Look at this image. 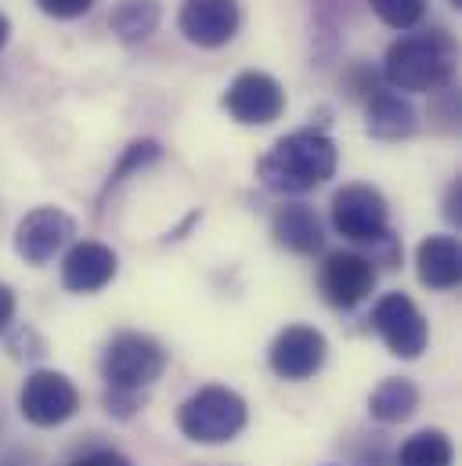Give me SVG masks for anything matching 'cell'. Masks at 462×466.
I'll return each mask as SVG.
<instances>
[{
  "label": "cell",
  "instance_id": "obj_11",
  "mask_svg": "<svg viewBox=\"0 0 462 466\" xmlns=\"http://www.w3.org/2000/svg\"><path fill=\"white\" fill-rule=\"evenodd\" d=\"M73 235H76V221H73L65 210H58V207H36V210H29V214L18 221V228H15V253H18L25 264L40 268V264L55 260V253H58Z\"/></svg>",
  "mask_w": 462,
  "mask_h": 466
},
{
  "label": "cell",
  "instance_id": "obj_21",
  "mask_svg": "<svg viewBox=\"0 0 462 466\" xmlns=\"http://www.w3.org/2000/svg\"><path fill=\"white\" fill-rule=\"evenodd\" d=\"M156 159H159V145H156V141H148V137H145V141H134V145L123 152L119 167H116L113 174H109V185H105V192H109V188H116L119 181H126L134 170H145V167H148V163H156Z\"/></svg>",
  "mask_w": 462,
  "mask_h": 466
},
{
  "label": "cell",
  "instance_id": "obj_28",
  "mask_svg": "<svg viewBox=\"0 0 462 466\" xmlns=\"http://www.w3.org/2000/svg\"><path fill=\"white\" fill-rule=\"evenodd\" d=\"M462 181H452V188H448V203H445V214H448V221L452 225H459L462 218Z\"/></svg>",
  "mask_w": 462,
  "mask_h": 466
},
{
  "label": "cell",
  "instance_id": "obj_4",
  "mask_svg": "<svg viewBox=\"0 0 462 466\" xmlns=\"http://www.w3.org/2000/svg\"><path fill=\"white\" fill-rule=\"evenodd\" d=\"M170 350L148 333H119L102 354V376L109 390L145 394L166 369Z\"/></svg>",
  "mask_w": 462,
  "mask_h": 466
},
{
  "label": "cell",
  "instance_id": "obj_13",
  "mask_svg": "<svg viewBox=\"0 0 462 466\" xmlns=\"http://www.w3.org/2000/svg\"><path fill=\"white\" fill-rule=\"evenodd\" d=\"M119 271V257L105 242H76L62 260V286L69 293H98L105 289Z\"/></svg>",
  "mask_w": 462,
  "mask_h": 466
},
{
  "label": "cell",
  "instance_id": "obj_1",
  "mask_svg": "<svg viewBox=\"0 0 462 466\" xmlns=\"http://www.w3.org/2000/svg\"><path fill=\"white\" fill-rule=\"evenodd\" d=\"M333 174H336V141L315 127L278 137L267 148V156L256 163V177L264 181V188L278 196H304L326 185Z\"/></svg>",
  "mask_w": 462,
  "mask_h": 466
},
{
  "label": "cell",
  "instance_id": "obj_19",
  "mask_svg": "<svg viewBox=\"0 0 462 466\" xmlns=\"http://www.w3.org/2000/svg\"><path fill=\"white\" fill-rule=\"evenodd\" d=\"M452 460L456 449L445 431H419L397 452V466H452Z\"/></svg>",
  "mask_w": 462,
  "mask_h": 466
},
{
  "label": "cell",
  "instance_id": "obj_30",
  "mask_svg": "<svg viewBox=\"0 0 462 466\" xmlns=\"http://www.w3.org/2000/svg\"><path fill=\"white\" fill-rule=\"evenodd\" d=\"M448 4H452V7H462V0H448Z\"/></svg>",
  "mask_w": 462,
  "mask_h": 466
},
{
  "label": "cell",
  "instance_id": "obj_14",
  "mask_svg": "<svg viewBox=\"0 0 462 466\" xmlns=\"http://www.w3.org/2000/svg\"><path fill=\"white\" fill-rule=\"evenodd\" d=\"M271 235H275L278 246H286L296 257H315L326 246L322 218L307 203H286V207H278L275 218H271Z\"/></svg>",
  "mask_w": 462,
  "mask_h": 466
},
{
  "label": "cell",
  "instance_id": "obj_22",
  "mask_svg": "<svg viewBox=\"0 0 462 466\" xmlns=\"http://www.w3.org/2000/svg\"><path fill=\"white\" fill-rule=\"evenodd\" d=\"M344 87L350 91V98H361V102H368L376 91H383V80H379V73H376V69H368L365 62H354V66L346 69Z\"/></svg>",
  "mask_w": 462,
  "mask_h": 466
},
{
  "label": "cell",
  "instance_id": "obj_15",
  "mask_svg": "<svg viewBox=\"0 0 462 466\" xmlns=\"http://www.w3.org/2000/svg\"><path fill=\"white\" fill-rule=\"evenodd\" d=\"M365 127L379 141H401L419 130V113L405 95L383 87L365 102Z\"/></svg>",
  "mask_w": 462,
  "mask_h": 466
},
{
  "label": "cell",
  "instance_id": "obj_26",
  "mask_svg": "<svg viewBox=\"0 0 462 466\" xmlns=\"http://www.w3.org/2000/svg\"><path fill=\"white\" fill-rule=\"evenodd\" d=\"M69 466H134L126 456H119L113 449H95V452H87V456H80V460H73Z\"/></svg>",
  "mask_w": 462,
  "mask_h": 466
},
{
  "label": "cell",
  "instance_id": "obj_6",
  "mask_svg": "<svg viewBox=\"0 0 462 466\" xmlns=\"http://www.w3.org/2000/svg\"><path fill=\"white\" fill-rule=\"evenodd\" d=\"M372 329L397 358H419L430 344V326L408 293H383L372 308Z\"/></svg>",
  "mask_w": 462,
  "mask_h": 466
},
{
  "label": "cell",
  "instance_id": "obj_20",
  "mask_svg": "<svg viewBox=\"0 0 462 466\" xmlns=\"http://www.w3.org/2000/svg\"><path fill=\"white\" fill-rule=\"evenodd\" d=\"M368 4H372V11H376L379 22H387L390 29H401L405 33V29H416L423 22L430 0H368Z\"/></svg>",
  "mask_w": 462,
  "mask_h": 466
},
{
  "label": "cell",
  "instance_id": "obj_29",
  "mask_svg": "<svg viewBox=\"0 0 462 466\" xmlns=\"http://www.w3.org/2000/svg\"><path fill=\"white\" fill-rule=\"evenodd\" d=\"M7 36H11V22H7L4 15H0V47L7 44Z\"/></svg>",
  "mask_w": 462,
  "mask_h": 466
},
{
  "label": "cell",
  "instance_id": "obj_9",
  "mask_svg": "<svg viewBox=\"0 0 462 466\" xmlns=\"http://www.w3.org/2000/svg\"><path fill=\"white\" fill-rule=\"evenodd\" d=\"M329 354V340L315 326H286L267 350V365L278 380H311Z\"/></svg>",
  "mask_w": 462,
  "mask_h": 466
},
{
  "label": "cell",
  "instance_id": "obj_3",
  "mask_svg": "<svg viewBox=\"0 0 462 466\" xmlns=\"http://www.w3.org/2000/svg\"><path fill=\"white\" fill-rule=\"evenodd\" d=\"M246 420H249L246 398L235 394L231 387H217V383L196 390L177 409V427L196 445H225V441L242 434Z\"/></svg>",
  "mask_w": 462,
  "mask_h": 466
},
{
  "label": "cell",
  "instance_id": "obj_5",
  "mask_svg": "<svg viewBox=\"0 0 462 466\" xmlns=\"http://www.w3.org/2000/svg\"><path fill=\"white\" fill-rule=\"evenodd\" d=\"M333 228L350 242H383L390 235V207L372 185H344L333 196Z\"/></svg>",
  "mask_w": 462,
  "mask_h": 466
},
{
  "label": "cell",
  "instance_id": "obj_2",
  "mask_svg": "<svg viewBox=\"0 0 462 466\" xmlns=\"http://www.w3.org/2000/svg\"><path fill=\"white\" fill-rule=\"evenodd\" d=\"M456 69V40L445 29H423L397 36L383 58V80L390 91L430 95L452 80Z\"/></svg>",
  "mask_w": 462,
  "mask_h": 466
},
{
  "label": "cell",
  "instance_id": "obj_18",
  "mask_svg": "<svg viewBox=\"0 0 462 466\" xmlns=\"http://www.w3.org/2000/svg\"><path fill=\"white\" fill-rule=\"evenodd\" d=\"M159 18H163L159 0H119L109 15V25L123 44H141L156 33Z\"/></svg>",
  "mask_w": 462,
  "mask_h": 466
},
{
  "label": "cell",
  "instance_id": "obj_7",
  "mask_svg": "<svg viewBox=\"0 0 462 466\" xmlns=\"http://www.w3.org/2000/svg\"><path fill=\"white\" fill-rule=\"evenodd\" d=\"M18 409L33 427H62L80 412V390L65 372L55 369H40L33 376H25L22 394H18Z\"/></svg>",
  "mask_w": 462,
  "mask_h": 466
},
{
  "label": "cell",
  "instance_id": "obj_23",
  "mask_svg": "<svg viewBox=\"0 0 462 466\" xmlns=\"http://www.w3.org/2000/svg\"><path fill=\"white\" fill-rule=\"evenodd\" d=\"M36 4L51 18H80V15H87L95 7V0H36Z\"/></svg>",
  "mask_w": 462,
  "mask_h": 466
},
{
  "label": "cell",
  "instance_id": "obj_17",
  "mask_svg": "<svg viewBox=\"0 0 462 466\" xmlns=\"http://www.w3.org/2000/svg\"><path fill=\"white\" fill-rule=\"evenodd\" d=\"M416 409H419V390L412 380H401V376L383 380L368 398V412L379 423H405Z\"/></svg>",
  "mask_w": 462,
  "mask_h": 466
},
{
  "label": "cell",
  "instance_id": "obj_10",
  "mask_svg": "<svg viewBox=\"0 0 462 466\" xmlns=\"http://www.w3.org/2000/svg\"><path fill=\"white\" fill-rule=\"evenodd\" d=\"M318 286H322V297L333 308H357L376 289V264L365 253L336 249L322 260Z\"/></svg>",
  "mask_w": 462,
  "mask_h": 466
},
{
  "label": "cell",
  "instance_id": "obj_25",
  "mask_svg": "<svg viewBox=\"0 0 462 466\" xmlns=\"http://www.w3.org/2000/svg\"><path fill=\"white\" fill-rule=\"evenodd\" d=\"M141 405H145V394H130V390H109V394H105V409H109L113 416H119V420L134 416Z\"/></svg>",
  "mask_w": 462,
  "mask_h": 466
},
{
  "label": "cell",
  "instance_id": "obj_27",
  "mask_svg": "<svg viewBox=\"0 0 462 466\" xmlns=\"http://www.w3.org/2000/svg\"><path fill=\"white\" fill-rule=\"evenodd\" d=\"M15 308H18L15 289H11L7 282H0V337L11 329V322H15Z\"/></svg>",
  "mask_w": 462,
  "mask_h": 466
},
{
  "label": "cell",
  "instance_id": "obj_16",
  "mask_svg": "<svg viewBox=\"0 0 462 466\" xmlns=\"http://www.w3.org/2000/svg\"><path fill=\"white\" fill-rule=\"evenodd\" d=\"M416 271L427 289H456L462 279V253L459 238L452 235H430L416 249Z\"/></svg>",
  "mask_w": 462,
  "mask_h": 466
},
{
  "label": "cell",
  "instance_id": "obj_24",
  "mask_svg": "<svg viewBox=\"0 0 462 466\" xmlns=\"http://www.w3.org/2000/svg\"><path fill=\"white\" fill-rule=\"evenodd\" d=\"M7 350L18 354V358H40V354H44V340L25 326V329H15V333L7 337Z\"/></svg>",
  "mask_w": 462,
  "mask_h": 466
},
{
  "label": "cell",
  "instance_id": "obj_12",
  "mask_svg": "<svg viewBox=\"0 0 462 466\" xmlns=\"http://www.w3.org/2000/svg\"><path fill=\"white\" fill-rule=\"evenodd\" d=\"M238 0H185L177 15L185 40L196 47H225L238 33Z\"/></svg>",
  "mask_w": 462,
  "mask_h": 466
},
{
  "label": "cell",
  "instance_id": "obj_8",
  "mask_svg": "<svg viewBox=\"0 0 462 466\" xmlns=\"http://www.w3.org/2000/svg\"><path fill=\"white\" fill-rule=\"evenodd\" d=\"M225 113L242 127H267L282 116L286 109V91L271 73L260 69H246L231 80V87L225 91Z\"/></svg>",
  "mask_w": 462,
  "mask_h": 466
}]
</instances>
